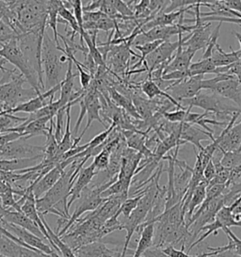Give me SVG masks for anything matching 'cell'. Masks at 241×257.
I'll use <instances>...</instances> for the list:
<instances>
[{
  "label": "cell",
  "instance_id": "obj_1",
  "mask_svg": "<svg viewBox=\"0 0 241 257\" xmlns=\"http://www.w3.org/2000/svg\"><path fill=\"white\" fill-rule=\"evenodd\" d=\"M83 159H75L62 173L60 179L49 189L44 196L36 200V207L40 216L45 217L47 214H54L60 219H70L71 215L67 210L68 198L75 178L83 164Z\"/></svg>",
  "mask_w": 241,
  "mask_h": 257
},
{
  "label": "cell",
  "instance_id": "obj_2",
  "mask_svg": "<svg viewBox=\"0 0 241 257\" xmlns=\"http://www.w3.org/2000/svg\"><path fill=\"white\" fill-rule=\"evenodd\" d=\"M11 5L16 14L15 31L17 37L46 29L48 1H11Z\"/></svg>",
  "mask_w": 241,
  "mask_h": 257
},
{
  "label": "cell",
  "instance_id": "obj_3",
  "mask_svg": "<svg viewBox=\"0 0 241 257\" xmlns=\"http://www.w3.org/2000/svg\"><path fill=\"white\" fill-rule=\"evenodd\" d=\"M55 42L45 31L42 46V67L45 76L46 91L61 83L63 62Z\"/></svg>",
  "mask_w": 241,
  "mask_h": 257
},
{
  "label": "cell",
  "instance_id": "obj_4",
  "mask_svg": "<svg viewBox=\"0 0 241 257\" xmlns=\"http://www.w3.org/2000/svg\"><path fill=\"white\" fill-rule=\"evenodd\" d=\"M117 179H118V176H116L115 178H113L112 180L106 182L103 185H100V186L95 185V186L90 187V188L87 187L86 189H84L81 195H80V198L78 199L79 203L76 205L75 211L71 215V217H70V219H68L66 224L57 234V235L59 237H61L62 235H64L67 233L68 230L74 225L75 221L77 219H80V217L82 216L84 213L94 211V210L97 209L101 204L105 203L106 199L102 198L101 193L107 189L110 185H112L114 182L117 181Z\"/></svg>",
  "mask_w": 241,
  "mask_h": 257
},
{
  "label": "cell",
  "instance_id": "obj_5",
  "mask_svg": "<svg viewBox=\"0 0 241 257\" xmlns=\"http://www.w3.org/2000/svg\"><path fill=\"white\" fill-rule=\"evenodd\" d=\"M1 46L2 49H0V58L15 65L20 71V74L25 77L26 81H28L31 85V88L37 92L38 95H40L42 92L39 83L37 71L23 54L22 50L18 45L17 39H14L9 43L1 45Z\"/></svg>",
  "mask_w": 241,
  "mask_h": 257
},
{
  "label": "cell",
  "instance_id": "obj_6",
  "mask_svg": "<svg viewBox=\"0 0 241 257\" xmlns=\"http://www.w3.org/2000/svg\"><path fill=\"white\" fill-rule=\"evenodd\" d=\"M180 105L185 108H192L193 106L201 107L204 112L213 114L214 116H232L234 112H240L237 106L230 104L229 100L222 98L215 93H204L201 91L195 97L187 99L180 102ZM241 113V112H240Z\"/></svg>",
  "mask_w": 241,
  "mask_h": 257
},
{
  "label": "cell",
  "instance_id": "obj_7",
  "mask_svg": "<svg viewBox=\"0 0 241 257\" xmlns=\"http://www.w3.org/2000/svg\"><path fill=\"white\" fill-rule=\"evenodd\" d=\"M193 30H194V25L193 26L184 25V15H182L179 18V22L177 24H173L171 26H165V27H157L150 31L143 32L135 39L133 45L134 46H141L154 41L167 42L174 35L183 34L184 32L190 33Z\"/></svg>",
  "mask_w": 241,
  "mask_h": 257
},
{
  "label": "cell",
  "instance_id": "obj_8",
  "mask_svg": "<svg viewBox=\"0 0 241 257\" xmlns=\"http://www.w3.org/2000/svg\"><path fill=\"white\" fill-rule=\"evenodd\" d=\"M44 145L37 146L28 143L25 138L0 146V159H31L44 156Z\"/></svg>",
  "mask_w": 241,
  "mask_h": 257
},
{
  "label": "cell",
  "instance_id": "obj_9",
  "mask_svg": "<svg viewBox=\"0 0 241 257\" xmlns=\"http://www.w3.org/2000/svg\"><path fill=\"white\" fill-rule=\"evenodd\" d=\"M203 79L204 76H196L188 77L180 82H173L166 89L165 92L175 101L180 103L184 100L195 97L202 91V81Z\"/></svg>",
  "mask_w": 241,
  "mask_h": 257
},
{
  "label": "cell",
  "instance_id": "obj_10",
  "mask_svg": "<svg viewBox=\"0 0 241 257\" xmlns=\"http://www.w3.org/2000/svg\"><path fill=\"white\" fill-rule=\"evenodd\" d=\"M0 223L10 233H12L17 238H19L21 241L24 242L26 245L30 246L31 248L38 249L41 252H44V253L47 254V255H56V254H58L56 252V250L53 249L49 244L45 243L44 241V239H42L41 237H39L37 235L31 234L30 232L23 229L21 227L16 226L15 224L9 223L7 221H5L4 219H0Z\"/></svg>",
  "mask_w": 241,
  "mask_h": 257
},
{
  "label": "cell",
  "instance_id": "obj_11",
  "mask_svg": "<svg viewBox=\"0 0 241 257\" xmlns=\"http://www.w3.org/2000/svg\"><path fill=\"white\" fill-rule=\"evenodd\" d=\"M82 99L84 101V104L86 106V114H87V117H88V121H87V124L83 130L81 135L79 136V138H81V139L85 135L86 131L89 129L90 124L92 123L93 121H99L100 123H102L105 126V129L109 127L105 124L104 120L101 119L100 111L102 109V106H101L100 97H99V91H97L93 81H91L89 88L87 90H85V93L83 95Z\"/></svg>",
  "mask_w": 241,
  "mask_h": 257
},
{
  "label": "cell",
  "instance_id": "obj_12",
  "mask_svg": "<svg viewBox=\"0 0 241 257\" xmlns=\"http://www.w3.org/2000/svg\"><path fill=\"white\" fill-rule=\"evenodd\" d=\"M240 112H234L231 116L230 121L222 130V139L218 148L221 152H233L241 150V121L234 124Z\"/></svg>",
  "mask_w": 241,
  "mask_h": 257
},
{
  "label": "cell",
  "instance_id": "obj_13",
  "mask_svg": "<svg viewBox=\"0 0 241 257\" xmlns=\"http://www.w3.org/2000/svg\"><path fill=\"white\" fill-rule=\"evenodd\" d=\"M179 44V39L174 43L167 41L158 46L154 52L148 55L144 61L145 69H147V75H150L152 72H154L161 64L165 62H171L173 60V54L176 52Z\"/></svg>",
  "mask_w": 241,
  "mask_h": 257
},
{
  "label": "cell",
  "instance_id": "obj_14",
  "mask_svg": "<svg viewBox=\"0 0 241 257\" xmlns=\"http://www.w3.org/2000/svg\"><path fill=\"white\" fill-rule=\"evenodd\" d=\"M60 89H61V83L57 85L56 87H54L53 89L49 90V91H46L44 93H41L35 98L31 99L26 103H23V104L15 106V108H11V109H8V110H5L3 112H0V115H6V114L14 115L15 113H20V112H23V113H34L38 110H40L41 108H43L45 106L49 105L50 103L54 102L55 94H56L57 91H60Z\"/></svg>",
  "mask_w": 241,
  "mask_h": 257
},
{
  "label": "cell",
  "instance_id": "obj_15",
  "mask_svg": "<svg viewBox=\"0 0 241 257\" xmlns=\"http://www.w3.org/2000/svg\"><path fill=\"white\" fill-rule=\"evenodd\" d=\"M97 173L95 171V168L92 165V163L90 164V166L87 167V168H82L80 170V172L78 173L76 178H75V183H74L72 189L70 190V193H69L70 199H69L67 204L68 211H69L70 207L72 206V204L80 198L83 190L90 185L92 178Z\"/></svg>",
  "mask_w": 241,
  "mask_h": 257
},
{
  "label": "cell",
  "instance_id": "obj_16",
  "mask_svg": "<svg viewBox=\"0 0 241 257\" xmlns=\"http://www.w3.org/2000/svg\"><path fill=\"white\" fill-rule=\"evenodd\" d=\"M0 219H4L9 223L15 224L16 226L21 227L23 229L30 232L31 234H35L42 239L46 240L45 235L40 230L35 222H33L31 219H29L27 216H25L22 212L15 211V210H7L3 209V211L0 215Z\"/></svg>",
  "mask_w": 241,
  "mask_h": 257
},
{
  "label": "cell",
  "instance_id": "obj_17",
  "mask_svg": "<svg viewBox=\"0 0 241 257\" xmlns=\"http://www.w3.org/2000/svg\"><path fill=\"white\" fill-rule=\"evenodd\" d=\"M178 39L180 40V44L179 46L175 52V55H173V60L171 62L167 65L163 75L169 74L173 71H184V70H188L191 61L195 55V52L191 51L190 49L188 48H184L182 45L184 43V39H183V34L178 35ZM162 75V76H163Z\"/></svg>",
  "mask_w": 241,
  "mask_h": 257
},
{
  "label": "cell",
  "instance_id": "obj_18",
  "mask_svg": "<svg viewBox=\"0 0 241 257\" xmlns=\"http://www.w3.org/2000/svg\"><path fill=\"white\" fill-rule=\"evenodd\" d=\"M123 248L110 249L104 242L97 241L85 245L74 252L76 257H120Z\"/></svg>",
  "mask_w": 241,
  "mask_h": 257
},
{
  "label": "cell",
  "instance_id": "obj_19",
  "mask_svg": "<svg viewBox=\"0 0 241 257\" xmlns=\"http://www.w3.org/2000/svg\"><path fill=\"white\" fill-rule=\"evenodd\" d=\"M64 170L60 168L59 164L50 170L47 174H45L43 177H39L36 181L31 185V189L34 194L35 199L38 200L41 197L44 196L45 193L52 188L53 186L60 179V176Z\"/></svg>",
  "mask_w": 241,
  "mask_h": 257
},
{
  "label": "cell",
  "instance_id": "obj_20",
  "mask_svg": "<svg viewBox=\"0 0 241 257\" xmlns=\"http://www.w3.org/2000/svg\"><path fill=\"white\" fill-rule=\"evenodd\" d=\"M0 254L5 257H44L41 251L27 249L6 236H0Z\"/></svg>",
  "mask_w": 241,
  "mask_h": 257
},
{
  "label": "cell",
  "instance_id": "obj_21",
  "mask_svg": "<svg viewBox=\"0 0 241 257\" xmlns=\"http://www.w3.org/2000/svg\"><path fill=\"white\" fill-rule=\"evenodd\" d=\"M126 139L128 148L138 152L143 155L144 159H149L153 156V152L146 146V139L148 134L145 132H132V131H120Z\"/></svg>",
  "mask_w": 241,
  "mask_h": 257
},
{
  "label": "cell",
  "instance_id": "obj_22",
  "mask_svg": "<svg viewBox=\"0 0 241 257\" xmlns=\"http://www.w3.org/2000/svg\"><path fill=\"white\" fill-rule=\"evenodd\" d=\"M53 119L49 117H45L30 121L29 123H26L24 121L18 124V127L21 130V137L25 138L26 140L37 136L46 137L49 129V127H47V122Z\"/></svg>",
  "mask_w": 241,
  "mask_h": 257
},
{
  "label": "cell",
  "instance_id": "obj_23",
  "mask_svg": "<svg viewBox=\"0 0 241 257\" xmlns=\"http://www.w3.org/2000/svg\"><path fill=\"white\" fill-rule=\"evenodd\" d=\"M44 156H39L31 159H0V171L4 172H19L32 167L37 166L39 159H43Z\"/></svg>",
  "mask_w": 241,
  "mask_h": 257
},
{
  "label": "cell",
  "instance_id": "obj_24",
  "mask_svg": "<svg viewBox=\"0 0 241 257\" xmlns=\"http://www.w3.org/2000/svg\"><path fill=\"white\" fill-rule=\"evenodd\" d=\"M139 85H141V90L148 97V99L152 100V99L157 98V97H164V98L168 99L170 102H172L174 106H177L178 109H187L184 106H181L180 103H178L177 101L172 98L167 92L160 90L158 85L155 83L149 76H147L145 78V80L141 84L139 83Z\"/></svg>",
  "mask_w": 241,
  "mask_h": 257
},
{
  "label": "cell",
  "instance_id": "obj_25",
  "mask_svg": "<svg viewBox=\"0 0 241 257\" xmlns=\"http://www.w3.org/2000/svg\"><path fill=\"white\" fill-rule=\"evenodd\" d=\"M138 234H141L139 240H137V247L133 252V257H142L143 253L153 247L154 234H155V223H151L143 227Z\"/></svg>",
  "mask_w": 241,
  "mask_h": 257
},
{
  "label": "cell",
  "instance_id": "obj_26",
  "mask_svg": "<svg viewBox=\"0 0 241 257\" xmlns=\"http://www.w3.org/2000/svg\"><path fill=\"white\" fill-rule=\"evenodd\" d=\"M207 186H208V183L203 179V181L200 183V185L194 190L192 196L188 202V206H187V212H186V216H185L186 223L189 221L192 215L195 213L196 210L202 205L203 201L205 200Z\"/></svg>",
  "mask_w": 241,
  "mask_h": 257
},
{
  "label": "cell",
  "instance_id": "obj_27",
  "mask_svg": "<svg viewBox=\"0 0 241 257\" xmlns=\"http://www.w3.org/2000/svg\"><path fill=\"white\" fill-rule=\"evenodd\" d=\"M211 60L213 61V63L215 64L216 67L230 66V65H232L233 63L240 61L241 50L233 51V49H232L231 53H226L220 48V46L217 45L216 48L213 51Z\"/></svg>",
  "mask_w": 241,
  "mask_h": 257
},
{
  "label": "cell",
  "instance_id": "obj_28",
  "mask_svg": "<svg viewBox=\"0 0 241 257\" xmlns=\"http://www.w3.org/2000/svg\"><path fill=\"white\" fill-rule=\"evenodd\" d=\"M108 94L113 103L118 107L122 108L123 110H125L130 117L134 118L136 120H142L139 114L137 113L135 106L133 105V102L131 99L123 95L114 87H110L108 89Z\"/></svg>",
  "mask_w": 241,
  "mask_h": 257
},
{
  "label": "cell",
  "instance_id": "obj_29",
  "mask_svg": "<svg viewBox=\"0 0 241 257\" xmlns=\"http://www.w3.org/2000/svg\"><path fill=\"white\" fill-rule=\"evenodd\" d=\"M62 1L60 0H54L48 1V18L46 27H49L54 33V42L56 46L60 47V41H59V33H58V17H59V11Z\"/></svg>",
  "mask_w": 241,
  "mask_h": 257
},
{
  "label": "cell",
  "instance_id": "obj_30",
  "mask_svg": "<svg viewBox=\"0 0 241 257\" xmlns=\"http://www.w3.org/2000/svg\"><path fill=\"white\" fill-rule=\"evenodd\" d=\"M186 144L187 143H185L184 141H181L179 138H177L173 134L167 135L165 139L158 144L155 151L153 152L154 157L155 159H158V161H162L168 152L171 151L173 148H176L177 146H181Z\"/></svg>",
  "mask_w": 241,
  "mask_h": 257
},
{
  "label": "cell",
  "instance_id": "obj_31",
  "mask_svg": "<svg viewBox=\"0 0 241 257\" xmlns=\"http://www.w3.org/2000/svg\"><path fill=\"white\" fill-rule=\"evenodd\" d=\"M188 69L190 72V76H204L205 74H218V67L215 66L211 58L191 63Z\"/></svg>",
  "mask_w": 241,
  "mask_h": 257
},
{
  "label": "cell",
  "instance_id": "obj_32",
  "mask_svg": "<svg viewBox=\"0 0 241 257\" xmlns=\"http://www.w3.org/2000/svg\"><path fill=\"white\" fill-rule=\"evenodd\" d=\"M163 43H164V41H154V42L146 43V44L141 45V46H134L137 50H139L142 53V55L140 57V60L137 61V63L131 68L130 71H135L136 68L140 67L144 62V61H145L146 57L148 55H150L152 52H154L158 48V46H160L161 44H163Z\"/></svg>",
  "mask_w": 241,
  "mask_h": 257
},
{
  "label": "cell",
  "instance_id": "obj_33",
  "mask_svg": "<svg viewBox=\"0 0 241 257\" xmlns=\"http://www.w3.org/2000/svg\"><path fill=\"white\" fill-rule=\"evenodd\" d=\"M220 164L227 169L233 170L241 165V150L233 152H222Z\"/></svg>",
  "mask_w": 241,
  "mask_h": 257
},
{
  "label": "cell",
  "instance_id": "obj_34",
  "mask_svg": "<svg viewBox=\"0 0 241 257\" xmlns=\"http://www.w3.org/2000/svg\"><path fill=\"white\" fill-rule=\"evenodd\" d=\"M27 121V118L18 117L12 114L0 115V133H7L8 130L15 128L17 122H24Z\"/></svg>",
  "mask_w": 241,
  "mask_h": 257
},
{
  "label": "cell",
  "instance_id": "obj_35",
  "mask_svg": "<svg viewBox=\"0 0 241 257\" xmlns=\"http://www.w3.org/2000/svg\"><path fill=\"white\" fill-rule=\"evenodd\" d=\"M143 193H144V189H143V192L137 196L133 197V198H128L122 205H120V209L118 213L124 215L125 219H128V217L131 215V213L134 211L136 207L138 206V204L140 202V200L142 199Z\"/></svg>",
  "mask_w": 241,
  "mask_h": 257
},
{
  "label": "cell",
  "instance_id": "obj_36",
  "mask_svg": "<svg viewBox=\"0 0 241 257\" xmlns=\"http://www.w3.org/2000/svg\"><path fill=\"white\" fill-rule=\"evenodd\" d=\"M15 190H10L6 193L0 195V202L4 209L7 210H15V211L22 212L21 207L17 204V200H15Z\"/></svg>",
  "mask_w": 241,
  "mask_h": 257
},
{
  "label": "cell",
  "instance_id": "obj_37",
  "mask_svg": "<svg viewBox=\"0 0 241 257\" xmlns=\"http://www.w3.org/2000/svg\"><path fill=\"white\" fill-rule=\"evenodd\" d=\"M71 8L74 12V16L77 22V25L80 29V46H84V42L82 40L83 30V10L82 1L81 0H69Z\"/></svg>",
  "mask_w": 241,
  "mask_h": 257
},
{
  "label": "cell",
  "instance_id": "obj_38",
  "mask_svg": "<svg viewBox=\"0 0 241 257\" xmlns=\"http://www.w3.org/2000/svg\"><path fill=\"white\" fill-rule=\"evenodd\" d=\"M66 108L67 106L60 108L58 111V113L56 114V123H55V139L58 142V144H60L61 142V139L63 137V131L65 130L64 128V116L66 115Z\"/></svg>",
  "mask_w": 241,
  "mask_h": 257
},
{
  "label": "cell",
  "instance_id": "obj_39",
  "mask_svg": "<svg viewBox=\"0 0 241 257\" xmlns=\"http://www.w3.org/2000/svg\"><path fill=\"white\" fill-rule=\"evenodd\" d=\"M221 25L222 23L218 22V25L217 26V28L215 29V31H213L211 33L210 38H209V42H208V45L206 46V48L204 49V52L203 54V58L202 60H206V59H210L212 57V54L214 49L216 48L217 46V41H218V36H219V31H220V28H221Z\"/></svg>",
  "mask_w": 241,
  "mask_h": 257
},
{
  "label": "cell",
  "instance_id": "obj_40",
  "mask_svg": "<svg viewBox=\"0 0 241 257\" xmlns=\"http://www.w3.org/2000/svg\"><path fill=\"white\" fill-rule=\"evenodd\" d=\"M117 27V20H113L111 18L104 16L95 23V31H103L105 32L115 31Z\"/></svg>",
  "mask_w": 241,
  "mask_h": 257
},
{
  "label": "cell",
  "instance_id": "obj_41",
  "mask_svg": "<svg viewBox=\"0 0 241 257\" xmlns=\"http://www.w3.org/2000/svg\"><path fill=\"white\" fill-rule=\"evenodd\" d=\"M161 249V251L163 252V254H165L167 257H205L206 256V252H203L201 254H197V255H190L189 253H187L185 250H181V249H176L173 246H167L165 248Z\"/></svg>",
  "mask_w": 241,
  "mask_h": 257
},
{
  "label": "cell",
  "instance_id": "obj_42",
  "mask_svg": "<svg viewBox=\"0 0 241 257\" xmlns=\"http://www.w3.org/2000/svg\"><path fill=\"white\" fill-rule=\"evenodd\" d=\"M190 76V72L188 70H184V71H173L169 74H166L162 76V79L166 81H173V82H180L182 80H185Z\"/></svg>",
  "mask_w": 241,
  "mask_h": 257
},
{
  "label": "cell",
  "instance_id": "obj_43",
  "mask_svg": "<svg viewBox=\"0 0 241 257\" xmlns=\"http://www.w3.org/2000/svg\"><path fill=\"white\" fill-rule=\"evenodd\" d=\"M191 108H187V109H177L175 111H168L163 115L166 121L170 122H184L185 118L187 116L188 110Z\"/></svg>",
  "mask_w": 241,
  "mask_h": 257
},
{
  "label": "cell",
  "instance_id": "obj_44",
  "mask_svg": "<svg viewBox=\"0 0 241 257\" xmlns=\"http://www.w3.org/2000/svg\"><path fill=\"white\" fill-rule=\"evenodd\" d=\"M113 7L117 11V13L123 17H135L134 13L129 8L128 4L122 0H111Z\"/></svg>",
  "mask_w": 241,
  "mask_h": 257
},
{
  "label": "cell",
  "instance_id": "obj_45",
  "mask_svg": "<svg viewBox=\"0 0 241 257\" xmlns=\"http://www.w3.org/2000/svg\"><path fill=\"white\" fill-rule=\"evenodd\" d=\"M105 15L100 11L96 12H83V23H96Z\"/></svg>",
  "mask_w": 241,
  "mask_h": 257
},
{
  "label": "cell",
  "instance_id": "obj_46",
  "mask_svg": "<svg viewBox=\"0 0 241 257\" xmlns=\"http://www.w3.org/2000/svg\"><path fill=\"white\" fill-rule=\"evenodd\" d=\"M215 174H216L215 165H214L213 161L210 160L208 162V164L203 169V179L209 184L213 180V178L215 177Z\"/></svg>",
  "mask_w": 241,
  "mask_h": 257
},
{
  "label": "cell",
  "instance_id": "obj_47",
  "mask_svg": "<svg viewBox=\"0 0 241 257\" xmlns=\"http://www.w3.org/2000/svg\"><path fill=\"white\" fill-rule=\"evenodd\" d=\"M220 2L226 8L230 9L241 15V0H223Z\"/></svg>",
  "mask_w": 241,
  "mask_h": 257
},
{
  "label": "cell",
  "instance_id": "obj_48",
  "mask_svg": "<svg viewBox=\"0 0 241 257\" xmlns=\"http://www.w3.org/2000/svg\"><path fill=\"white\" fill-rule=\"evenodd\" d=\"M205 257H239L237 254H235V252L232 249H228L222 252H218V251H210V252H206V256Z\"/></svg>",
  "mask_w": 241,
  "mask_h": 257
},
{
  "label": "cell",
  "instance_id": "obj_49",
  "mask_svg": "<svg viewBox=\"0 0 241 257\" xmlns=\"http://www.w3.org/2000/svg\"><path fill=\"white\" fill-rule=\"evenodd\" d=\"M101 5H102V0L90 1V3H88L87 6H83V12H96L100 10Z\"/></svg>",
  "mask_w": 241,
  "mask_h": 257
},
{
  "label": "cell",
  "instance_id": "obj_50",
  "mask_svg": "<svg viewBox=\"0 0 241 257\" xmlns=\"http://www.w3.org/2000/svg\"><path fill=\"white\" fill-rule=\"evenodd\" d=\"M10 190H14L13 188L5 182L0 181V195L3 193H6Z\"/></svg>",
  "mask_w": 241,
  "mask_h": 257
},
{
  "label": "cell",
  "instance_id": "obj_51",
  "mask_svg": "<svg viewBox=\"0 0 241 257\" xmlns=\"http://www.w3.org/2000/svg\"><path fill=\"white\" fill-rule=\"evenodd\" d=\"M233 35L237 38V40H238V42H239V44H240V47H241V34H239V33H237V32H235V31H233ZM241 50V48H240Z\"/></svg>",
  "mask_w": 241,
  "mask_h": 257
},
{
  "label": "cell",
  "instance_id": "obj_52",
  "mask_svg": "<svg viewBox=\"0 0 241 257\" xmlns=\"http://www.w3.org/2000/svg\"><path fill=\"white\" fill-rule=\"evenodd\" d=\"M44 257H61V256H60V254H56V255H47V254H46V255H45V256H44Z\"/></svg>",
  "mask_w": 241,
  "mask_h": 257
},
{
  "label": "cell",
  "instance_id": "obj_53",
  "mask_svg": "<svg viewBox=\"0 0 241 257\" xmlns=\"http://www.w3.org/2000/svg\"><path fill=\"white\" fill-rule=\"evenodd\" d=\"M0 70H1V71H2V73H4V72H5V71H6V70H7V68H4V67H3V66H1V65H0Z\"/></svg>",
  "mask_w": 241,
  "mask_h": 257
},
{
  "label": "cell",
  "instance_id": "obj_54",
  "mask_svg": "<svg viewBox=\"0 0 241 257\" xmlns=\"http://www.w3.org/2000/svg\"><path fill=\"white\" fill-rule=\"evenodd\" d=\"M2 18H3V14H0V21L2 20Z\"/></svg>",
  "mask_w": 241,
  "mask_h": 257
},
{
  "label": "cell",
  "instance_id": "obj_55",
  "mask_svg": "<svg viewBox=\"0 0 241 257\" xmlns=\"http://www.w3.org/2000/svg\"><path fill=\"white\" fill-rule=\"evenodd\" d=\"M0 257H5V256H2V255H1V254H0Z\"/></svg>",
  "mask_w": 241,
  "mask_h": 257
}]
</instances>
